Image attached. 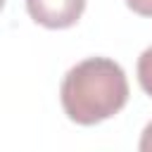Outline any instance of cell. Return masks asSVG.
I'll return each instance as SVG.
<instances>
[{
  "instance_id": "7a4b0ae2",
  "label": "cell",
  "mask_w": 152,
  "mask_h": 152,
  "mask_svg": "<svg viewBox=\"0 0 152 152\" xmlns=\"http://www.w3.org/2000/svg\"><path fill=\"white\" fill-rule=\"evenodd\" d=\"M26 10L45 28H69L81 19L86 0H26Z\"/></svg>"
},
{
  "instance_id": "5b68a950",
  "label": "cell",
  "mask_w": 152,
  "mask_h": 152,
  "mask_svg": "<svg viewBox=\"0 0 152 152\" xmlns=\"http://www.w3.org/2000/svg\"><path fill=\"white\" fill-rule=\"evenodd\" d=\"M138 152H152V121H150V124L142 128V133H140Z\"/></svg>"
},
{
  "instance_id": "3957f363",
  "label": "cell",
  "mask_w": 152,
  "mask_h": 152,
  "mask_svg": "<svg viewBox=\"0 0 152 152\" xmlns=\"http://www.w3.org/2000/svg\"><path fill=\"white\" fill-rule=\"evenodd\" d=\"M138 83L152 97V48L142 50V55L138 57Z\"/></svg>"
},
{
  "instance_id": "6da1fadb",
  "label": "cell",
  "mask_w": 152,
  "mask_h": 152,
  "mask_svg": "<svg viewBox=\"0 0 152 152\" xmlns=\"http://www.w3.org/2000/svg\"><path fill=\"white\" fill-rule=\"evenodd\" d=\"M59 100L71 121L93 126L124 109L128 102V81L114 59L88 57L66 71Z\"/></svg>"
},
{
  "instance_id": "277c9868",
  "label": "cell",
  "mask_w": 152,
  "mask_h": 152,
  "mask_svg": "<svg viewBox=\"0 0 152 152\" xmlns=\"http://www.w3.org/2000/svg\"><path fill=\"white\" fill-rule=\"evenodd\" d=\"M126 5L140 17H152V0H126Z\"/></svg>"
}]
</instances>
